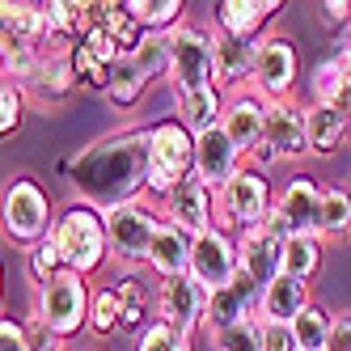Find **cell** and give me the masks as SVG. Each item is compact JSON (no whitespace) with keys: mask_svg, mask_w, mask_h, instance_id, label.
<instances>
[{"mask_svg":"<svg viewBox=\"0 0 351 351\" xmlns=\"http://www.w3.org/2000/svg\"><path fill=\"white\" fill-rule=\"evenodd\" d=\"M258 300L263 292L250 284V275H233V284L229 288H220V292H208V313H204V330L208 339L220 335V330H229V326L245 322V317H258Z\"/></svg>","mask_w":351,"mask_h":351,"instance_id":"4fadbf2b","label":"cell"},{"mask_svg":"<svg viewBox=\"0 0 351 351\" xmlns=\"http://www.w3.org/2000/svg\"><path fill=\"white\" fill-rule=\"evenodd\" d=\"M0 351H34L30 347V335H26V322L0 317Z\"/></svg>","mask_w":351,"mask_h":351,"instance_id":"7bdbcfd3","label":"cell"},{"mask_svg":"<svg viewBox=\"0 0 351 351\" xmlns=\"http://www.w3.org/2000/svg\"><path fill=\"white\" fill-rule=\"evenodd\" d=\"M21 114H26V93L13 81H0V140L21 128Z\"/></svg>","mask_w":351,"mask_h":351,"instance_id":"74e56055","label":"cell"},{"mask_svg":"<svg viewBox=\"0 0 351 351\" xmlns=\"http://www.w3.org/2000/svg\"><path fill=\"white\" fill-rule=\"evenodd\" d=\"M128 60L140 68L144 81H161V77H169V34H144L140 47H136Z\"/></svg>","mask_w":351,"mask_h":351,"instance_id":"1f68e13d","label":"cell"},{"mask_svg":"<svg viewBox=\"0 0 351 351\" xmlns=\"http://www.w3.org/2000/svg\"><path fill=\"white\" fill-rule=\"evenodd\" d=\"M220 132L233 140V148L241 157H250L263 144V132H267V102L254 89L229 97V102H224V114H220Z\"/></svg>","mask_w":351,"mask_h":351,"instance_id":"9a60e30c","label":"cell"},{"mask_svg":"<svg viewBox=\"0 0 351 351\" xmlns=\"http://www.w3.org/2000/svg\"><path fill=\"white\" fill-rule=\"evenodd\" d=\"M26 335H30V347H34V351H64V347H60L64 339H56V335L47 330L38 317H30V322H26Z\"/></svg>","mask_w":351,"mask_h":351,"instance_id":"ee69618b","label":"cell"},{"mask_svg":"<svg viewBox=\"0 0 351 351\" xmlns=\"http://www.w3.org/2000/svg\"><path fill=\"white\" fill-rule=\"evenodd\" d=\"M157 313L165 326L182 330L186 339L204 326V313H208V292L199 288L191 275H173V280H161V292H157Z\"/></svg>","mask_w":351,"mask_h":351,"instance_id":"7c38bea8","label":"cell"},{"mask_svg":"<svg viewBox=\"0 0 351 351\" xmlns=\"http://www.w3.org/2000/svg\"><path fill=\"white\" fill-rule=\"evenodd\" d=\"M258 326H263V351H300L288 322H263L258 317Z\"/></svg>","mask_w":351,"mask_h":351,"instance_id":"b9f144b4","label":"cell"},{"mask_svg":"<svg viewBox=\"0 0 351 351\" xmlns=\"http://www.w3.org/2000/svg\"><path fill=\"white\" fill-rule=\"evenodd\" d=\"M102 216H106L110 254L123 258V263H132V267L148 263V250H153V237L161 233L165 216L153 212L148 204H140V199H136V204H119V208H110V212H102Z\"/></svg>","mask_w":351,"mask_h":351,"instance_id":"9c48e42d","label":"cell"},{"mask_svg":"<svg viewBox=\"0 0 351 351\" xmlns=\"http://www.w3.org/2000/svg\"><path fill=\"white\" fill-rule=\"evenodd\" d=\"M186 275L204 292L229 288L233 275H237V237L224 233V229H216V224H212L208 233H199L191 241V267H186Z\"/></svg>","mask_w":351,"mask_h":351,"instance_id":"30bf717a","label":"cell"},{"mask_svg":"<svg viewBox=\"0 0 351 351\" xmlns=\"http://www.w3.org/2000/svg\"><path fill=\"white\" fill-rule=\"evenodd\" d=\"M123 9L144 34H169L182 21V0H123Z\"/></svg>","mask_w":351,"mask_h":351,"instance_id":"f1b7e54d","label":"cell"},{"mask_svg":"<svg viewBox=\"0 0 351 351\" xmlns=\"http://www.w3.org/2000/svg\"><path fill=\"white\" fill-rule=\"evenodd\" d=\"M51 199L34 178H13L0 191V229H5L17 245H38L51 233Z\"/></svg>","mask_w":351,"mask_h":351,"instance_id":"52a82bcc","label":"cell"},{"mask_svg":"<svg viewBox=\"0 0 351 351\" xmlns=\"http://www.w3.org/2000/svg\"><path fill=\"white\" fill-rule=\"evenodd\" d=\"M85 47H89V56L102 64V68H114L119 60H123V51H119V38L110 34V30H102V26H93L85 38H81Z\"/></svg>","mask_w":351,"mask_h":351,"instance_id":"60d3db41","label":"cell"},{"mask_svg":"<svg viewBox=\"0 0 351 351\" xmlns=\"http://www.w3.org/2000/svg\"><path fill=\"white\" fill-rule=\"evenodd\" d=\"M89 330L97 339H106V335L119 330V296H114V288H102V292L93 296V305H89Z\"/></svg>","mask_w":351,"mask_h":351,"instance_id":"8d00e7d4","label":"cell"},{"mask_svg":"<svg viewBox=\"0 0 351 351\" xmlns=\"http://www.w3.org/2000/svg\"><path fill=\"white\" fill-rule=\"evenodd\" d=\"M89 305H93L89 284H85V275H77V271H60L56 280H47V284L34 288V317L56 339L81 335L89 326Z\"/></svg>","mask_w":351,"mask_h":351,"instance_id":"3957f363","label":"cell"},{"mask_svg":"<svg viewBox=\"0 0 351 351\" xmlns=\"http://www.w3.org/2000/svg\"><path fill=\"white\" fill-rule=\"evenodd\" d=\"M68 68H72V77H77V85L106 89L110 68H102V64H97V60L89 56V47H85V43H72V47H68Z\"/></svg>","mask_w":351,"mask_h":351,"instance_id":"d590c367","label":"cell"},{"mask_svg":"<svg viewBox=\"0 0 351 351\" xmlns=\"http://www.w3.org/2000/svg\"><path fill=\"white\" fill-rule=\"evenodd\" d=\"M237 271L250 275V284L258 292L280 275V241H271V233L263 229H245L237 233Z\"/></svg>","mask_w":351,"mask_h":351,"instance_id":"ffe728a7","label":"cell"},{"mask_svg":"<svg viewBox=\"0 0 351 351\" xmlns=\"http://www.w3.org/2000/svg\"><path fill=\"white\" fill-rule=\"evenodd\" d=\"M136 351H191V339L182 330H173V326H165L161 317L148 322L140 339H136Z\"/></svg>","mask_w":351,"mask_h":351,"instance_id":"e575fe53","label":"cell"},{"mask_svg":"<svg viewBox=\"0 0 351 351\" xmlns=\"http://www.w3.org/2000/svg\"><path fill=\"white\" fill-rule=\"evenodd\" d=\"M64 169L77 199L97 212L136 204L140 191L148 186V128L102 136L97 144L81 148L72 161H64Z\"/></svg>","mask_w":351,"mask_h":351,"instance_id":"6da1fadb","label":"cell"},{"mask_svg":"<svg viewBox=\"0 0 351 351\" xmlns=\"http://www.w3.org/2000/svg\"><path fill=\"white\" fill-rule=\"evenodd\" d=\"M72 89H77V77H72L68 68V51H47L38 72L30 77V85L21 89L26 93V102H38V106H60L72 97Z\"/></svg>","mask_w":351,"mask_h":351,"instance_id":"44dd1931","label":"cell"},{"mask_svg":"<svg viewBox=\"0 0 351 351\" xmlns=\"http://www.w3.org/2000/svg\"><path fill=\"white\" fill-rule=\"evenodd\" d=\"M241 169V153L233 148V140L224 136L220 128H208L195 136V178L204 182L212 195L224 191V182Z\"/></svg>","mask_w":351,"mask_h":351,"instance_id":"5bb4252c","label":"cell"},{"mask_svg":"<svg viewBox=\"0 0 351 351\" xmlns=\"http://www.w3.org/2000/svg\"><path fill=\"white\" fill-rule=\"evenodd\" d=\"M326 17L330 21H351V0H326Z\"/></svg>","mask_w":351,"mask_h":351,"instance_id":"bcb514c9","label":"cell"},{"mask_svg":"<svg viewBox=\"0 0 351 351\" xmlns=\"http://www.w3.org/2000/svg\"><path fill=\"white\" fill-rule=\"evenodd\" d=\"M212 351H263V326L258 317H245L229 330L212 335Z\"/></svg>","mask_w":351,"mask_h":351,"instance_id":"836d02e7","label":"cell"},{"mask_svg":"<svg viewBox=\"0 0 351 351\" xmlns=\"http://www.w3.org/2000/svg\"><path fill=\"white\" fill-rule=\"evenodd\" d=\"M347 77L335 68V60L326 56L322 64H313V72H309V93H313V102H330V97L339 93V85H343Z\"/></svg>","mask_w":351,"mask_h":351,"instance_id":"ab89813d","label":"cell"},{"mask_svg":"<svg viewBox=\"0 0 351 351\" xmlns=\"http://www.w3.org/2000/svg\"><path fill=\"white\" fill-rule=\"evenodd\" d=\"M280 9H284L280 0H220V5H216V34L258 43L263 26Z\"/></svg>","mask_w":351,"mask_h":351,"instance_id":"ac0fdd59","label":"cell"},{"mask_svg":"<svg viewBox=\"0 0 351 351\" xmlns=\"http://www.w3.org/2000/svg\"><path fill=\"white\" fill-rule=\"evenodd\" d=\"M330 330H335V313L326 305H317V300H309V305L292 317V339H296L300 351H326Z\"/></svg>","mask_w":351,"mask_h":351,"instance_id":"83f0119b","label":"cell"},{"mask_svg":"<svg viewBox=\"0 0 351 351\" xmlns=\"http://www.w3.org/2000/svg\"><path fill=\"white\" fill-rule=\"evenodd\" d=\"M0 296H5V267H0Z\"/></svg>","mask_w":351,"mask_h":351,"instance_id":"7dc6e473","label":"cell"},{"mask_svg":"<svg viewBox=\"0 0 351 351\" xmlns=\"http://www.w3.org/2000/svg\"><path fill=\"white\" fill-rule=\"evenodd\" d=\"M191 173H195V136L178 119L153 123L148 128V191H157L165 199Z\"/></svg>","mask_w":351,"mask_h":351,"instance_id":"277c9868","label":"cell"},{"mask_svg":"<svg viewBox=\"0 0 351 351\" xmlns=\"http://www.w3.org/2000/svg\"><path fill=\"white\" fill-rule=\"evenodd\" d=\"M144 89H148V81L140 77V68L128 60V56H123L114 68H110V77H106V97H110V102L114 106H136L140 102V97H144Z\"/></svg>","mask_w":351,"mask_h":351,"instance_id":"4dcf8cb0","label":"cell"},{"mask_svg":"<svg viewBox=\"0 0 351 351\" xmlns=\"http://www.w3.org/2000/svg\"><path fill=\"white\" fill-rule=\"evenodd\" d=\"M169 89L173 97H186L199 89H216V51L212 34L199 26H173L169 30Z\"/></svg>","mask_w":351,"mask_h":351,"instance_id":"5b68a950","label":"cell"},{"mask_svg":"<svg viewBox=\"0 0 351 351\" xmlns=\"http://www.w3.org/2000/svg\"><path fill=\"white\" fill-rule=\"evenodd\" d=\"M326 351H351V313L335 317V330H330V343H326Z\"/></svg>","mask_w":351,"mask_h":351,"instance_id":"f6af8a7d","label":"cell"},{"mask_svg":"<svg viewBox=\"0 0 351 351\" xmlns=\"http://www.w3.org/2000/svg\"><path fill=\"white\" fill-rule=\"evenodd\" d=\"M47 9V26H51V38H72V43H81L89 30H93V9H89V0H51V5H43ZM68 47V43H60Z\"/></svg>","mask_w":351,"mask_h":351,"instance_id":"484cf974","label":"cell"},{"mask_svg":"<svg viewBox=\"0 0 351 351\" xmlns=\"http://www.w3.org/2000/svg\"><path fill=\"white\" fill-rule=\"evenodd\" d=\"M263 144H271L280 161L305 157L309 153V140H305V106H300V102H271L267 106Z\"/></svg>","mask_w":351,"mask_h":351,"instance_id":"2e32d148","label":"cell"},{"mask_svg":"<svg viewBox=\"0 0 351 351\" xmlns=\"http://www.w3.org/2000/svg\"><path fill=\"white\" fill-rule=\"evenodd\" d=\"M351 123L330 106V102H309L305 106V140H309V153H339V144L347 140Z\"/></svg>","mask_w":351,"mask_h":351,"instance_id":"cb8c5ba5","label":"cell"},{"mask_svg":"<svg viewBox=\"0 0 351 351\" xmlns=\"http://www.w3.org/2000/svg\"><path fill=\"white\" fill-rule=\"evenodd\" d=\"M317 237L339 241L351 237V195L343 186H322V216H317Z\"/></svg>","mask_w":351,"mask_h":351,"instance_id":"f546056e","label":"cell"},{"mask_svg":"<svg viewBox=\"0 0 351 351\" xmlns=\"http://www.w3.org/2000/svg\"><path fill=\"white\" fill-rule=\"evenodd\" d=\"M309 284H300V280H288V275H275V280L263 288V300H258V317L263 322H288L309 305Z\"/></svg>","mask_w":351,"mask_h":351,"instance_id":"603a6c76","label":"cell"},{"mask_svg":"<svg viewBox=\"0 0 351 351\" xmlns=\"http://www.w3.org/2000/svg\"><path fill=\"white\" fill-rule=\"evenodd\" d=\"M191 241L182 229L173 224H161V233L153 237V250H148V267H153L161 280H173V275H186L191 267Z\"/></svg>","mask_w":351,"mask_h":351,"instance_id":"d4e9b609","label":"cell"},{"mask_svg":"<svg viewBox=\"0 0 351 351\" xmlns=\"http://www.w3.org/2000/svg\"><path fill=\"white\" fill-rule=\"evenodd\" d=\"M271 182L263 178L258 169L241 165L229 182H224V191H216V229L224 233H245V229H258V224L267 220L271 212Z\"/></svg>","mask_w":351,"mask_h":351,"instance_id":"8992f818","label":"cell"},{"mask_svg":"<svg viewBox=\"0 0 351 351\" xmlns=\"http://www.w3.org/2000/svg\"><path fill=\"white\" fill-rule=\"evenodd\" d=\"M161 212H165V224L182 229L186 237H199V233H208L216 224V195L191 173L186 182H178L161 199Z\"/></svg>","mask_w":351,"mask_h":351,"instance_id":"8fae6325","label":"cell"},{"mask_svg":"<svg viewBox=\"0 0 351 351\" xmlns=\"http://www.w3.org/2000/svg\"><path fill=\"white\" fill-rule=\"evenodd\" d=\"M300 81V56L292 34H263L258 51H254V72H250V85L263 102H292V89Z\"/></svg>","mask_w":351,"mask_h":351,"instance_id":"ba28073f","label":"cell"},{"mask_svg":"<svg viewBox=\"0 0 351 351\" xmlns=\"http://www.w3.org/2000/svg\"><path fill=\"white\" fill-rule=\"evenodd\" d=\"M9 43H21V47H38V51H47L43 43H56L51 38V26H47V9L43 5H26V0H17V5H9V0H0V47ZM60 47V43H56ZM60 51H68V47H60Z\"/></svg>","mask_w":351,"mask_h":351,"instance_id":"e0dca14e","label":"cell"},{"mask_svg":"<svg viewBox=\"0 0 351 351\" xmlns=\"http://www.w3.org/2000/svg\"><path fill=\"white\" fill-rule=\"evenodd\" d=\"M51 245L60 250V258H64V271H77V275H89L106 263L110 254V241H106V216L89 208V204H68L64 212H56L51 220Z\"/></svg>","mask_w":351,"mask_h":351,"instance_id":"7a4b0ae2","label":"cell"},{"mask_svg":"<svg viewBox=\"0 0 351 351\" xmlns=\"http://www.w3.org/2000/svg\"><path fill=\"white\" fill-rule=\"evenodd\" d=\"M212 51H216V89H229V85L250 81V72H254V51H258V43L229 38V34H212Z\"/></svg>","mask_w":351,"mask_h":351,"instance_id":"7402d4cb","label":"cell"},{"mask_svg":"<svg viewBox=\"0 0 351 351\" xmlns=\"http://www.w3.org/2000/svg\"><path fill=\"white\" fill-rule=\"evenodd\" d=\"M114 296H119V330H144V288L140 280H119L114 284Z\"/></svg>","mask_w":351,"mask_h":351,"instance_id":"d6a6232c","label":"cell"},{"mask_svg":"<svg viewBox=\"0 0 351 351\" xmlns=\"http://www.w3.org/2000/svg\"><path fill=\"white\" fill-rule=\"evenodd\" d=\"M322 271V237H288L280 245V275L309 284Z\"/></svg>","mask_w":351,"mask_h":351,"instance_id":"4316f807","label":"cell"},{"mask_svg":"<svg viewBox=\"0 0 351 351\" xmlns=\"http://www.w3.org/2000/svg\"><path fill=\"white\" fill-rule=\"evenodd\" d=\"M60 271H64V258H60V250L51 245V237H43L38 245H30V275H34V288L47 284V280H56Z\"/></svg>","mask_w":351,"mask_h":351,"instance_id":"f35d334b","label":"cell"},{"mask_svg":"<svg viewBox=\"0 0 351 351\" xmlns=\"http://www.w3.org/2000/svg\"><path fill=\"white\" fill-rule=\"evenodd\" d=\"M275 212L284 216L292 237H317V216H322V186L313 178H292L284 195L275 199Z\"/></svg>","mask_w":351,"mask_h":351,"instance_id":"d6986e66","label":"cell"}]
</instances>
